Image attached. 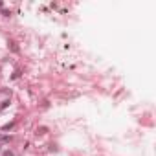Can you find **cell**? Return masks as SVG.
I'll list each match as a JSON object with an SVG mask.
<instances>
[{
    "label": "cell",
    "mask_w": 156,
    "mask_h": 156,
    "mask_svg": "<svg viewBox=\"0 0 156 156\" xmlns=\"http://www.w3.org/2000/svg\"><path fill=\"white\" fill-rule=\"evenodd\" d=\"M11 127H13V123H8V125H4V127H2V130H9Z\"/></svg>",
    "instance_id": "6da1fadb"
},
{
    "label": "cell",
    "mask_w": 156,
    "mask_h": 156,
    "mask_svg": "<svg viewBox=\"0 0 156 156\" xmlns=\"http://www.w3.org/2000/svg\"><path fill=\"white\" fill-rule=\"evenodd\" d=\"M9 44H11V48H13V51H19V48H17V44H15V42H9Z\"/></svg>",
    "instance_id": "7a4b0ae2"
},
{
    "label": "cell",
    "mask_w": 156,
    "mask_h": 156,
    "mask_svg": "<svg viewBox=\"0 0 156 156\" xmlns=\"http://www.w3.org/2000/svg\"><path fill=\"white\" fill-rule=\"evenodd\" d=\"M4 156H13V152H11V151H6V152H4Z\"/></svg>",
    "instance_id": "3957f363"
},
{
    "label": "cell",
    "mask_w": 156,
    "mask_h": 156,
    "mask_svg": "<svg viewBox=\"0 0 156 156\" xmlns=\"http://www.w3.org/2000/svg\"><path fill=\"white\" fill-rule=\"evenodd\" d=\"M2 6H4V4H2V2H0V8H2Z\"/></svg>",
    "instance_id": "277c9868"
}]
</instances>
